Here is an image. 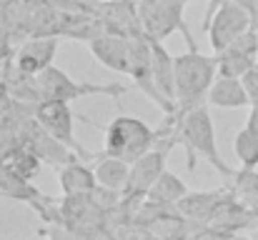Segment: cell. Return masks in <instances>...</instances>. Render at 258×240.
<instances>
[{
  "instance_id": "obj_1",
  "label": "cell",
  "mask_w": 258,
  "mask_h": 240,
  "mask_svg": "<svg viewBox=\"0 0 258 240\" xmlns=\"http://www.w3.org/2000/svg\"><path fill=\"white\" fill-rule=\"evenodd\" d=\"M173 133H175V115H166L158 130H153L146 120L136 115H118L108 125H103V135H105L103 153L133 163L148 150H153L156 145H161Z\"/></svg>"
},
{
  "instance_id": "obj_2",
  "label": "cell",
  "mask_w": 258,
  "mask_h": 240,
  "mask_svg": "<svg viewBox=\"0 0 258 240\" xmlns=\"http://www.w3.org/2000/svg\"><path fill=\"white\" fill-rule=\"evenodd\" d=\"M175 135H178V143L188 153V170H196V160L201 155L203 160H208L223 178H233L236 170L231 165H226V160L218 153L216 128H213L208 103H198L188 110H178L175 113Z\"/></svg>"
},
{
  "instance_id": "obj_3",
  "label": "cell",
  "mask_w": 258,
  "mask_h": 240,
  "mask_svg": "<svg viewBox=\"0 0 258 240\" xmlns=\"http://www.w3.org/2000/svg\"><path fill=\"white\" fill-rule=\"evenodd\" d=\"M218 78V58L203 55L198 45H188V53L175 55V103L178 110H188L206 103L213 80Z\"/></svg>"
},
{
  "instance_id": "obj_4",
  "label": "cell",
  "mask_w": 258,
  "mask_h": 240,
  "mask_svg": "<svg viewBox=\"0 0 258 240\" xmlns=\"http://www.w3.org/2000/svg\"><path fill=\"white\" fill-rule=\"evenodd\" d=\"M246 30H251V10L248 8H243L236 0H211L208 3L203 33L208 35L213 53H221L228 43H233Z\"/></svg>"
},
{
  "instance_id": "obj_5",
  "label": "cell",
  "mask_w": 258,
  "mask_h": 240,
  "mask_svg": "<svg viewBox=\"0 0 258 240\" xmlns=\"http://www.w3.org/2000/svg\"><path fill=\"white\" fill-rule=\"evenodd\" d=\"M190 0H141L138 13L143 33L156 40H166L173 33H180L188 45H196V38L185 23V5Z\"/></svg>"
},
{
  "instance_id": "obj_6",
  "label": "cell",
  "mask_w": 258,
  "mask_h": 240,
  "mask_svg": "<svg viewBox=\"0 0 258 240\" xmlns=\"http://www.w3.org/2000/svg\"><path fill=\"white\" fill-rule=\"evenodd\" d=\"M128 78L133 80V85L158 108L163 110V115H175L178 113V105L171 103L153 75V48H151V38L148 35H136L131 38V73Z\"/></svg>"
},
{
  "instance_id": "obj_7",
  "label": "cell",
  "mask_w": 258,
  "mask_h": 240,
  "mask_svg": "<svg viewBox=\"0 0 258 240\" xmlns=\"http://www.w3.org/2000/svg\"><path fill=\"white\" fill-rule=\"evenodd\" d=\"M35 80H38V88H40L43 98H58V100H66V103H73V100L88 98V95H113V98H120V95L128 93V85H120V83L95 85V83L73 80L68 73H63L55 65H50L43 73H38Z\"/></svg>"
},
{
  "instance_id": "obj_8",
  "label": "cell",
  "mask_w": 258,
  "mask_h": 240,
  "mask_svg": "<svg viewBox=\"0 0 258 240\" xmlns=\"http://www.w3.org/2000/svg\"><path fill=\"white\" fill-rule=\"evenodd\" d=\"M33 115L38 118V123L60 143H66L73 153H78L83 160H93L95 153H88L86 148L76 140L73 133V123H76V113L71 110V103L58 100V98H43L38 105H33Z\"/></svg>"
},
{
  "instance_id": "obj_9",
  "label": "cell",
  "mask_w": 258,
  "mask_h": 240,
  "mask_svg": "<svg viewBox=\"0 0 258 240\" xmlns=\"http://www.w3.org/2000/svg\"><path fill=\"white\" fill-rule=\"evenodd\" d=\"M178 145V135L173 133L171 138H166L161 145H156L153 150H148L146 155L131 163V178H128V188H125V198H146V193L153 188V183L161 178V173L166 170V160L171 155V150Z\"/></svg>"
},
{
  "instance_id": "obj_10",
  "label": "cell",
  "mask_w": 258,
  "mask_h": 240,
  "mask_svg": "<svg viewBox=\"0 0 258 240\" xmlns=\"http://www.w3.org/2000/svg\"><path fill=\"white\" fill-rule=\"evenodd\" d=\"M216 58H218V73L221 75L243 78L258 63V33L253 28L246 30L233 43H228L221 53H216Z\"/></svg>"
},
{
  "instance_id": "obj_11",
  "label": "cell",
  "mask_w": 258,
  "mask_h": 240,
  "mask_svg": "<svg viewBox=\"0 0 258 240\" xmlns=\"http://www.w3.org/2000/svg\"><path fill=\"white\" fill-rule=\"evenodd\" d=\"M55 53H58V35H30V40H25L15 50L13 68L28 75H38L53 65Z\"/></svg>"
},
{
  "instance_id": "obj_12",
  "label": "cell",
  "mask_w": 258,
  "mask_h": 240,
  "mask_svg": "<svg viewBox=\"0 0 258 240\" xmlns=\"http://www.w3.org/2000/svg\"><path fill=\"white\" fill-rule=\"evenodd\" d=\"M88 48L95 55V60L100 65H105L108 70H113L118 75H128L131 73V38L105 30L95 40H90Z\"/></svg>"
},
{
  "instance_id": "obj_13",
  "label": "cell",
  "mask_w": 258,
  "mask_h": 240,
  "mask_svg": "<svg viewBox=\"0 0 258 240\" xmlns=\"http://www.w3.org/2000/svg\"><path fill=\"white\" fill-rule=\"evenodd\" d=\"M95 10H98V15H100L108 33H118V35H125V38L146 35L138 5L123 3V0H103V3L95 5Z\"/></svg>"
},
{
  "instance_id": "obj_14",
  "label": "cell",
  "mask_w": 258,
  "mask_h": 240,
  "mask_svg": "<svg viewBox=\"0 0 258 240\" xmlns=\"http://www.w3.org/2000/svg\"><path fill=\"white\" fill-rule=\"evenodd\" d=\"M231 193V185L228 188H218V190H208V193H185L180 200H178V213L193 223H201V225H208L211 215L216 213V208L221 205V200Z\"/></svg>"
},
{
  "instance_id": "obj_15",
  "label": "cell",
  "mask_w": 258,
  "mask_h": 240,
  "mask_svg": "<svg viewBox=\"0 0 258 240\" xmlns=\"http://www.w3.org/2000/svg\"><path fill=\"white\" fill-rule=\"evenodd\" d=\"M208 105L213 108H223V110H236V108H251V95L243 85L241 78H233V75H221L213 80L211 90H208V98H206Z\"/></svg>"
},
{
  "instance_id": "obj_16",
  "label": "cell",
  "mask_w": 258,
  "mask_h": 240,
  "mask_svg": "<svg viewBox=\"0 0 258 240\" xmlns=\"http://www.w3.org/2000/svg\"><path fill=\"white\" fill-rule=\"evenodd\" d=\"M58 185L63 195H90L98 188V178L95 170L83 163V158H73L58 168Z\"/></svg>"
},
{
  "instance_id": "obj_17",
  "label": "cell",
  "mask_w": 258,
  "mask_h": 240,
  "mask_svg": "<svg viewBox=\"0 0 258 240\" xmlns=\"http://www.w3.org/2000/svg\"><path fill=\"white\" fill-rule=\"evenodd\" d=\"M95 178H98V185H105L110 190H118V193H125L128 188V178H131V163L123 158H115V155H108V153H95Z\"/></svg>"
},
{
  "instance_id": "obj_18",
  "label": "cell",
  "mask_w": 258,
  "mask_h": 240,
  "mask_svg": "<svg viewBox=\"0 0 258 240\" xmlns=\"http://www.w3.org/2000/svg\"><path fill=\"white\" fill-rule=\"evenodd\" d=\"M151 48H153V75H156V83H158L161 93L171 103H175V55L168 53L163 40H156V38H151Z\"/></svg>"
},
{
  "instance_id": "obj_19",
  "label": "cell",
  "mask_w": 258,
  "mask_h": 240,
  "mask_svg": "<svg viewBox=\"0 0 258 240\" xmlns=\"http://www.w3.org/2000/svg\"><path fill=\"white\" fill-rule=\"evenodd\" d=\"M185 193H188L185 183H183L175 173L163 170V173H161V178L153 183V188L146 193V200L158 203V205H171V208H175V205H178V200H180Z\"/></svg>"
},
{
  "instance_id": "obj_20",
  "label": "cell",
  "mask_w": 258,
  "mask_h": 240,
  "mask_svg": "<svg viewBox=\"0 0 258 240\" xmlns=\"http://www.w3.org/2000/svg\"><path fill=\"white\" fill-rule=\"evenodd\" d=\"M0 195H3V198H10V200L28 203V205H33L35 200L43 198V193H40L38 188H33L30 180L18 178L15 173L5 170L3 165H0Z\"/></svg>"
},
{
  "instance_id": "obj_21",
  "label": "cell",
  "mask_w": 258,
  "mask_h": 240,
  "mask_svg": "<svg viewBox=\"0 0 258 240\" xmlns=\"http://www.w3.org/2000/svg\"><path fill=\"white\" fill-rule=\"evenodd\" d=\"M231 190L236 198L248 205L258 218V170L256 168H238L231 178Z\"/></svg>"
},
{
  "instance_id": "obj_22",
  "label": "cell",
  "mask_w": 258,
  "mask_h": 240,
  "mask_svg": "<svg viewBox=\"0 0 258 240\" xmlns=\"http://www.w3.org/2000/svg\"><path fill=\"white\" fill-rule=\"evenodd\" d=\"M233 153L241 168H258V130L243 125L233 138Z\"/></svg>"
},
{
  "instance_id": "obj_23",
  "label": "cell",
  "mask_w": 258,
  "mask_h": 240,
  "mask_svg": "<svg viewBox=\"0 0 258 240\" xmlns=\"http://www.w3.org/2000/svg\"><path fill=\"white\" fill-rule=\"evenodd\" d=\"M241 80H243V85H246V90L251 95V103H258V63Z\"/></svg>"
},
{
  "instance_id": "obj_24",
  "label": "cell",
  "mask_w": 258,
  "mask_h": 240,
  "mask_svg": "<svg viewBox=\"0 0 258 240\" xmlns=\"http://www.w3.org/2000/svg\"><path fill=\"white\" fill-rule=\"evenodd\" d=\"M248 128L258 130V103H251V113H248V120H246Z\"/></svg>"
},
{
  "instance_id": "obj_25",
  "label": "cell",
  "mask_w": 258,
  "mask_h": 240,
  "mask_svg": "<svg viewBox=\"0 0 258 240\" xmlns=\"http://www.w3.org/2000/svg\"><path fill=\"white\" fill-rule=\"evenodd\" d=\"M236 3H241V5H243V8H248L251 13L258 10V0H236Z\"/></svg>"
},
{
  "instance_id": "obj_26",
  "label": "cell",
  "mask_w": 258,
  "mask_h": 240,
  "mask_svg": "<svg viewBox=\"0 0 258 240\" xmlns=\"http://www.w3.org/2000/svg\"><path fill=\"white\" fill-rule=\"evenodd\" d=\"M251 28L258 33V10H253V13H251Z\"/></svg>"
},
{
  "instance_id": "obj_27",
  "label": "cell",
  "mask_w": 258,
  "mask_h": 240,
  "mask_svg": "<svg viewBox=\"0 0 258 240\" xmlns=\"http://www.w3.org/2000/svg\"><path fill=\"white\" fill-rule=\"evenodd\" d=\"M81 3H88V5H98V3H103V0H81Z\"/></svg>"
},
{
  "instance_id": "obj_28",
  "label": "cell",
  "mask_w": 258,
  "mask_h": 240,
  "mask_svg": "<svg viewBox=\"0 0 258 240\" xmlns=\"http://www.w3.org/2000/svg\"><path fill=\"white\" fill-rule=\"evenodd\" d=\"M123 3H133V5H138V3H141V0H123Z\"/></svg>"
},
{
  "instance_id": "obj_29",
  "label": "cell",
  "mask_w": 258,
  "mask_h": 240,
  "mask_svg": "<svg viewBox=\"0 0 258 240\" xmlns=\"http://www.w3.org/2000/svg\"><path fill=\"white\" fill-rule=\"evenodd\" d=\"M251 235H253V238H258V228H253V233H251Z\"/></svg>"
},
{
  "instance_id": "obj_30",
  "label": "cell",
  "mask_w": 258,
  "mask_h": 240,
  "mask_svg": "<svg viewBox=\"0 0 258 240\" xmlns=\"http://www.w3.org/2000/svg\"><path fill=\"white\" fill-rule=\"evenodd\" d=\"M0 70H3V60H0Z\"/></svg>"
},
{
  "instance_id": "obj_31",
  "label": "cell",
  "mask_w": 258,
  "mask_h": 240,
  "mask_svg": "<svg viewBox=\"0 0 258 240\" xmlns=\"http://www.w3.org/2000/svg\"><path fill=\"white\" fill-rule=\"evenodd\" d=\"M0 198H3V195H0Z\"/></svg>"
}]
</instances>
